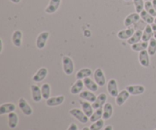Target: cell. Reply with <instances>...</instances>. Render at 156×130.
Wrapping results in <instances>:
<instances>
[{
    "label": "cell",
    "instance_id": "1",
    "mask_svg": "<svg viewBox=\"0 0 156 130\" xmlns=\"http://www.w3.org/2000/svg\"><path fill=\"white\" fill-rule=\"evenodd\" d=\"M62 67H63V71L66 75L67 76H71L74 71V63L72 59L69 56H63L62 59Z\"/></svg>",
    "mask_w": 156,
    "mask_h": 130
},
{
    "label": "cell",
    "instance_id": "2",
    "mask_svg": "<svg viewBox=\"0 0 156 130\" xmlns=\"http://www.w3.org/2000/svg\"><path fill=\"white\" fill-rule=\"evenodd\" d=\"M69 114L77 120H79L81 123H87L88 121V117H87L86 114L84 113V111H82L81 110L74 108L69 111Z\"/></svg>",
    "mask_w": 156,
    "mask_h": 130
},
{
    "label": "cell",
    "instance_id": "3",
    "mask_svg": "<svg viewBox=\"0 0 156 130\" xmlns=\"http://www.w3.org/2000/svg\"><path fill=\"white\" fill-rule=\"evenodd\" d=\"M18 107L25 116H30L33 114V110L24 98L21 97L18 100Z\"/></svg>",
    "mask_w": 156,
    "mask_h": 130
},
{
    "label": "cell",
    "instance_id": "4",
    "mask_svg": "<svg viewBox=\"0 0 156 130\" xmlns=\"http://www.w3.org/2000/svg\"><path fill=\"white\" fill-rule=\"evenodd\" d=\"M49 36H50V33L47 31H44L38 35L36 40V46L39 50H42L44 48Z\"/></svg>",
    "mask_w": 156,
    "mask_h": 130
},
{
    "label": "cell",
    "instance_id": "5",
    "mask_svg": "<svg viewBox=\"0 0 156 130\" xmlns=\"http://www.w3.org/2000/svg\"><path fill=\"white\" fill-rule=\"evenodd\" d=\"M94 78L96 83L98 85V86L103 87L105 85V83H106V79H105V74H104L101 69L98 68L94 71Z\"/></svg>",
    "mask_w": 156,
    "mask_h": 130
},
{
    "label": "cell",
    "instance_id": "6",
    "mask_svg": "<svg viewBox=\"0 0 156 130\" xmlns=\"http://www.w3.org/2000/svg\"><path fill=\"white\" fill-rule=\"evenodd\" d=\"M62 0H50L48 5L45 9V12L47 14H53L58 10Z\"/></svg>",
    "mask_w": 156,
    "mask_h": 130
},
{
    "label": "cell",
    "instance_id": "7",
    "mask_svg": "<svg viewBox=\"0 0 156 130\" xmlns=\"http://www.w3.org/2000/svg\"><path fill=\"white\" fill-rule=\"evenodd\" d=\"M108 91L111 97H117V96L118 95V88H117V81L115 79H111L108 82Z\"/></svg>",
    "mask_w": 156,
    "mask_h": 130
},
{
    "label": "cell",
    "instance_id": "8",
    "mask_svg": "<svg viewBox=\"0 0 156 130\" xmlns=\"http://www.w3.org/2000/svg\"><path fill=\"white\" fill-rule=\"evenodd\" d=\"M65 100V97L63 95L57 96V97H50L46 101V104L48 107H56L62 104Z\"/></svg>",
    "mask_w": 156,
    "mask_h": 130
},
{
    "label": "cell",
    "instance_id": "9",
    "mask_svg": "<svg viewBox=\"0 0 156 130\" xmlns=\"http://www.w3.org/2000/svg\"><path fill=\"white\" fill-rule=\"evenodd\" d=\"M47 73H48L47 69L45 67H42L35 73V75L32 78V80L35 82H41V81L45 79V78L47 76Z\"/></svg>",
    "mask_w": 156,
    "mask_h": 130
},
{
    "label": "cell",
    "instance_id": "10",
    "mask_svg": "<svg viewBox=\"0 0 156 130\" xmlns=\"http://www.w3.org/2000/svg\"><path fill=\"white\" fill-rule=\"evenodd\" d=\"M139 61L141 65L143 67H149V64H150V60H149V54L148 51L146 50H143V51L140 52L139 54Z\"/></svg>",
    "mask_w": 156,
    "mask_h": 130
},
{
    "label": "cell",
    "instance_id": "11",
    "mask_svg": "<svg viewBox=\"0 0 156 130\" xmlns=\"http://www.w3.org/2000/svg\"><path fill=\"white\" fill-rule=\"evenodd\" d=\"M30 90H31L32 99L34 102H40L42 99V93H41V89L37 86V85H32L30 86Z\"/></svg>",
    "mask_w": 156,
    "mask_h": 130
},
{
    "label": "cell",
    "instance_id": "12",
    "mask_svg": "<svg viewBox=\"0 0 156 130\" xmlns=\"http://www.w3.org/2000/svg\"><path fill=\"white\" fill-rule=\"evenodd\" d=\"M107 100V95L105 93H101L99 94L97 97L95 101L92 104V107L93 109H99V108L102 107L105 104V102Z\"/></svg>",
    "mask_w": 156,
    "mask_h": 130
},
{
    "label": "cell",
    "instance_id": "13",
    "mask_svg": "<svg viewBox=\"0 0 156 130\" xmlns=\"http://www.w3.org/2000/svg\"><path fill=\"white\" fill-rule=\"evenodd\" d=\"M129 94H130L128 92L127 90H123L122 91H120L116 97V104L118 106H122L129 97Z\"/></svg>",
    "mask_w": 156,
    "mask_h": 130
},
{
    "label": "cell",
    "instance_id": "14",
    "mask_svg": "<svg viewBox=\"0 0 156 130\" xmlns=\"http://www.w3.org/2000/svg\"><path fill=\"white\" fill-rule=\"evenodd\" d=\"M140 15L139 13H132L130 15H128L124 20V25L126 27H129L132 24H135L137 21H140Z\"/></svg>",
    "mask_w": 156,
    "mask_h": 130
},
{
    "label": "cell",
    "instance_id": "15",
    "mask_svg": "<svg viewBox=\"0 0 156 130\" xmlns=\"http://www.w3.org/2000/svg\"><path fill=\"white\" fill-rule=\"evenodd\" d=\"M126 90L132 95H139L144 93L145 88L143 85H129L126 87Z\"/></svg>",
    "mask_w": 156,
    "mask_h": 130
},
{
    "label": "cell",
    "instance_id": "16",
    "mask_svg": "<svg viewBox=\"0 0 156 130\" xmlns=\"http://www.w3.org/2000/svg\"><path fill=\"white\" fill-rule=\"evenodd\" d=\"M134 29L132 27L126 29V30H122L117 33V37L120 40H128L134 34Z\"/></svg>",
    "mask_w": 156,
    "mask_h": 130
},
{
    "label": "cell",
    "instance_id": "17",
    "mask_svg": "<svg viewBox=\"0 0 156 130\" xmlns=\"http://www.w3.org/2000/svg\"><path fill=\"white\" fill-rule=\"evenodd\" d=\"M15 105L12 103L3 104L0 106V115H3L5 114H10L15 111Z\"/></svg>",
    "mask_w": 156,
    "mask_h": 130
},
{
    "label": "cell",
    "instance_id": "18",
    "mask_svg": "<svg viewBox=\"0 0 156 130\" xmlns=\"http://www.w3.org/2000/svg\"><path fill=\"white\" fill-rule=\"evenodd\" d=\"M152 36H154V34H153V30H152V26H151L150 24H148V25H146V27H145L144 30L143 31V37H142V40L144 41V42H149V41L152 38Z\"/></svg>",
    "mask_w": 156,
    "mask_h": 130
},
{
    "label": "cell",
    "instance_id": "19",
    "mask_svg": "<svg viewBox=\"0 0 156 130\" xmlns=\"http://www.w3.org/2000/svg\"><path fill=\"white\" fill-rule=\"evenodd\" d=\"M12 43L17 47H20L22 44V32L19 30H15L12 34Z\"/></svg>",
    "mask_w": 156,
    "mask_h": 130
},
{
    "label": "cell",
    "instance_id": "20",
    "mask_svg": "<svg viewBox=\"0 0 156 130\" xmlns=\"http://www.w3.org/2000/svg\"><path fill=\"white\" fill-rule=\"evenodd\" d=\"M84 87V82H82L81 79H77L76 83L72 86L70 89V92L73 94H78L82 92Z\"/></svg>",
    "mask_w": 156,
    "mask_h": 130
},
{
    "label": "cell",
    "instance_id": "21",
    "mask_svg": "<svg viewBox=\"0 0 156 130\" xmlns=\"http://www.w3.org/2000/svg\"><path fill=\"white\" fill-rule=\"evenodd\" d=\"M79 97L82 99H84V100H87L88 102H91V103H94L96 100V99H97V97L95 96V94L88 91H82L79 94Z\"/></svg>",
    "mask_w": 156,
    "mask_h": 130
},
{
    "label": "cell",
    "instance_id": "22",
    "mask_svg": "<svg viewBox=\"0 0 156 130\" xmlns=\"http://www.w3.org/2000/svg\"><path fill=\"white\" fill-rule=\"evenodd\" d=\"M8 120H9V126L11 129H15L18 126V117L15 112H12L8 115Z\"/></svg>",
    "mask_w": 156,
    "mask_h": 130
},
{
    "label": "cell",
    "instance_id": "23",
    "mask_svg": "<svg viewBox=\"0 0 156 130\" xmlns=\"http://www.w3.org/2000/svg\"><path fill=\"white\" fill-rule=\"evenodd\" d=\"M113 114V107L111 104L106 103L104 106V111H103V120H108L111 117Z\"/></svg>",
    "mask_w": 156,
    "mask_h": 130
},
{
    "label": "cell",
    "instance_id": "24",
    "mask_svg": "<svg viewBox=\"0 0 156 130\" xmlns=\"http://www.w3.org/2000/svg\"><path fill=\"white\" fill-rule=\"evenodd\" d=\"M84 85H85V87H86L88 90H90L91 91H93V92L97 91L98 89V85L97 83H95L94 81H92L88 77L84 79Z\"/></svg>",
    "mask_w": 156,
    "mask_h": 130
},
{
    "label": "cell",
    "instance_id": "25",
    "mask_svg": "<svg viewBox=\"0 0 156 130\" xmlns=\"http://www.w3.org/2000/svg\"><path fill=\"white\" fill-rule=\"evenodd\" d=\"M142 37H143V31L142 30H136V31L134 33V34L129 39L127 40V43L129 44H137L140 41V40H142Z\"/></svg>",
    "mask_w": 156,
    "mask_h": 130
},
{
    "label": "cell",
    "instance_id": "26",
    "mask_svg": "<svg viewBox=\"0 0 156 130\" xmlns=\"http://www.w3.org/2000/svg\"><path fill=\"white\" fill-rule=\"evenodd\" d=\"M80 104L81 105H82V110H83L84 113L86 114L87 117H91V115L93 114V107L90 104L89 102L80 100Z\"/></svg>",
    "mask_w": 156,
    "mask_h": 130
},
{
    "label": "cell",
    "instance_id": "27",
    "mask_svg": "<svg viewBox=\"0 0 156 130\" xmlns=\"http://www.w3.org/2000/svg\"><path fill=\"white\" fill-rule=\"evenodd\" d=\"M140 18H141L145 22L147 23L148 24H152L155 22L154 17L152 16V15H151L149 13H148L146 10H143L140 12Z\"/></svg>",
    "mask_w": 156,
    "mask_h": 130
},
{
    "label": "cell",
    "instance_id": "28",
    "mask_svg": "<svg viewBox=\"0 0 156 130\" xmlns=\"http://www.w3.org/2000/svg\"><path fill=\"white\" fill-rule=\"evenodd\" d=\"M148 47H149L148 42H144V41H143V42H139L137 43V44L131 45V49L136 52H141L143 51V50H146V48H148Z\"/></svg>",
    "mask_w": 156,
    "mask_h": 130
},
{
    "label": "cell",
    "instance_id": "29",
    "mask_svg": "<svg viewBox=\"0 0 156 130\" xmlns=\"http://www.w3.org/2000/svg\"><path fill=\"white\" fill-rule=\"evenodd\" d=\"M92 74V72L90 69L88 68H85V69H82L79 70V72L76 74V79H85V78L89 77L90 76H91Z\"/></svg>",
    "mask_w": 156,
    "mask_h": 130
},
{
    "label": "cell",
    "instance_id": "30",
    "mask_svg": "<svg viewBox=\"0 0 156 130\" xmlns=\"http://www.w3.org/2000/svg\"><path fill=\"white\" fill-rule=\"evenodd\" d=\"M41 93H42V97L44 99L50 98V86L49 84L45 83L42 85L41 87Z\"/></svg>",
    "mask_w": 156,
    "mask_h": 130
},
{
    "label": "cell",
    "instance_id": "31",
    "mask_svg": "<svg viewBox=\"0 0 156 130\" xmlns=\"http://www.w3.org/2000/svg\"><path fill=\"white\" fill-rule=\"evenodd\" d=\"M102 117H103V109H102V107H101L99 109L96 110L95 112L93 113L91 117H90V121L91 123H94V122L101 120Z\"/></svg>",
    "mask_w": 156,
    "mask_h": 130
},
{
    "label": "cell",
    "instance_id": "32",
    "mask_svg": "<svg viewBox=\"0 0 156 130\" xmlns=\"http://www.w3.org/2000/svg\"><path fill=\"white\" fill-rule=\"evenodd\" d=\"M148 53L149 56H152L156 53V39L155 38H152L149 40V47H148Z\"/></svg>",
    "mask_w": 156,
    "mask_h": 130
},
{
    "label": "cell",
    "instance_id": "33",
    "mask_svg": "<svg viewBox=\"0 0 156 130\" xmlns=\"http://www.w3.org/2000/svg\"><path fill=\"white\" fill-rule=\"evenodd\" d=\"M145 10L148 12V13L150 14L151 15H152L153 17H156V11L154 8L152 2H151L150 1H146L145 2Z\"/></svg>",
    "mask_w": 156,
    "mask_h": 130
},
{
    "label": "cell",
    "instance_id": "34",
    "mask_svg": "<svg viewBox=\"0 0 156 130\" xmlns=\"http://www.w3.org/2000/svg\"><path fill=\"white\" fill-rule=\"evenodd\" d=\"M133 4L135 6L136 13H140L145 7V3L143 0H133Z\"/></svg>",
    "mask_w": 156,
    "mask_h": 130
},
{
    "label": "cell",
    "instance_id": "35",
    "mask_svg": "<svg viewBox=\"0 0 156 130\" xmlns=\"http://www.w3.org/2000/svg\"><path fill=\"white\" fill-rule=\"evenodd\" d=\"M104 120H101H101L94 122L93 124L91 125V126H90V129H91V130H101L102 128H103L104 124H105V122H104Z\"/></svg>",
    "mask_w": 156,
    "mask_h": 130
},
{
    "label": "cell",
    "instance_id": "36",
    "mask_svg": "<svg viewBox=\"0 0 156 130\" xmlns=\"http://www.w3.org/2000/svg\"><path fill=\"white\" fill-rule=\"evenodd\" d=\"M67 130H78V126L76 124V123H73L70 124L69 127V129Z\"/></svg>",
    "mask_w": 156,
    "mask_h": 130
},
{
    "label": "cell",
    "instance_id": "37",
    "mask_svg": "<svg viewBox=\"0 0 156 130\" xmlns=\"http://www.w3.org/2000/svg\"><path fill=\"white\" fill-rule=\"evenodd\" d=\"M152 30H153V34H154V38H155L156 39V24L155 23H153V24H152Z\"/></svg>",
    "mask_w": 156,
    "mask_h": 130
},
{
    "label": "cell",
    "instance_id": "38",
    "mask_svg": "<svg viewBox=\"0 0 156 130\" xmlns=\"http://www.w3.org/2000/svg\"><path fill=\"white\" fill-rule=\"evenodd\" d=\"M104 130H113V126L111 125H108L104 129Z\"/></svg>",
    "mask_w": 156,
    "mask_h": 130
},
{
    "label": "cell",
    "instance_id": "39",
    "mask_svg": "<svg viewBox=\"0 0 156 130\" xmlns=\"http://www.w3.org/2000/svg\"><path fill=\"white\" fill-rule=\"evenodd\" d=\"M10 1L12 2L15 3V4H18V3L21 2V0H10Z\"/></svg>",
    "mask_w": 156,
    "mask_h": 130
},
{
    "label": "cell",
    "instance_id": "40",
    "mask_svg": "<svg viewBox=\"0 0 156 130\" xmlns=\"http://www.w3.org/2000/svg\"><path fill=\"white\" fill-rule=\"evenodd\" d=\"M152 5H153L154 8H155V9L156 11V0H152Z\"/></svg>",
    "mask_w": 156,
    "mask_h": 130
},
{
    "label": "cell",
    "instance_id": "41",
    "mask_svg": "<svg viewBox=\"0 0 156 130\" xmlns=\"http://www.w3.org/2000/svg\"><path fill=\"white\" fill-rule=\"evenodd\" d=\"M82 130H91V129H90V128H88V127H84L83 129H82Z\"/></svg>",
    "mask_w": 156,
    "mask_h": 130
},
{
    "label": "cell",
    "instance_id": "42",
    "mask_svg": "<svg viewBox=\"0 0 156 130\" xmlns=\"http://www.w3.org/2000/svg\"><path fill=\"white\" fill-rule=\"evenodd\" d=\"M154 23H155V24H156V17H155V22H154Z\"/></svg>",
    "mask_w": 156,
    "mask_h": 130
},
{
    "label": "cell",
    "instance_id": "43",
    "mask_svg": "<svg viewBox=\"0 0 156 130\" xmlns=\"http://www.w3.org/2000/svg\"><path fill=\"white\" fill-rule=\"evenodd\" d=\"M144 1H146H146H149V0H144Z\"/></svg>",
    "mask_w": 156,
    "mask_h": 130
},
{
    "label": "cell",
    "instance_id": "44",
    "mask_svg": "<svg viewBox=\"0 0 156 130\" xmlns=\"http://www.w3.org/2000/svg\"><path fill=\"white\" fill-rule=\"evenodd\" d=\"M124 1H129V0H124Z\"/></svg>",
    "mask_w": 156,
    "mask_h": 130
},
{
    "label": "cell",
    "instance_id": "45",
    "mask_svg": "<svg viewBox=\"0 0 156 130\" xmlns=\"http://www.w3.org/2000/svg\"><path fill=\"white\" fill-rule=\"evenodd\" d=\"M155 130H156V129H155Z\"/></svg>",
    "mask_w": 156,
    "mask_h": 130
}]
</instances>
